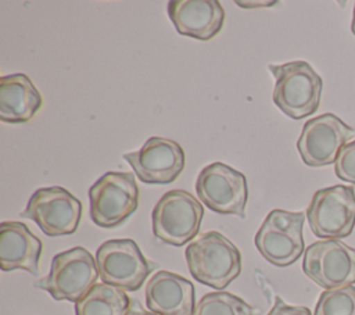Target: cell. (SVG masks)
Segmentation results:
<instances>
[{"label": "cell", "mask_w": 355, "mask_h": 315, "mask_svg": "<svg viewBox=\"0 0 355 315\" xmlns=\"http://www.w3.org/2000/svg\"><path fill=\"white\" fill-rule=\"evenodd\" d=\"M334 172L338 179L355 185V140L341 148L334 162Z\"/></svg>", "instance_id": "44dd1931"}, {"label": "cell", "mask_w": 355, "mask_h": 315, "mask_svg": "<svg viewBox=\"0 0 355 315\" xmlns=\"http://www.w3.org/2000/svg\"><path fill=\"white\" fill-rule=\"evenodd\" d=\"M168 17L176 31L197 40H211L225 22V10L218 0H171Z\"/></svg>", "instance_id": "5bb4252c"}, {"label": "cell", "mask_w": 355, "mask_h": 315, "mask_svg": "<svg viewBox=\"0 0 355 315\" xmlns=\"http://www.w3.org/2000/svg\"><path fill=\"white\" fill-rule=\"evenodd\" d=\"M96 262L103 283L125 291L139 290L155 268L132 239L104 241L96 251Z\"/></svg>", "instance_id": "52a82bcc"}, {"label": "cell", "mask_w": 355, "mask_h": 315, "mask_svg": "<svg viewBox=\"0 0 355 315\" xmlns=\"http://www.w3.org/2000/svg\"><path fill=\"white\" fill-rule=\"evenodd\" d=\"M193 315H255V309L232 293L214 291L202 296Z\"/></svg>", "instance_id": "d6986e66"}, {"label": "cell", "mask_w": 355, "mask_h": 315, "mask_svg": "<svg viewBox=\"0 0 355 315\" xmlns=\"http://www.w3.org/2000/svg\"><path fill=\"white\" fill-rule=\"evenodd\" d=\"M304 273L324 290L355 283V247L338 239L309 244L302 259Z\"/></svg>", "instance_id": "8fae6325"}, {"label": "cell", "mask_w": 355, "mask_h": 315, "mask_svg": "<svg viewBox=\"0 0 355 315\" xmlns=\"http://www.w3.org/2000/svg\"><path fill=\"white\" fill-rule=\"evenodd\" d=\"M313 315H355V286L324 290Z\"/></svg>", "instance_id": "ffe728a7"}, {"label": "cell", "mask_w": 355, "mask_h": 315, "mask_svg": "<svg viewBox=\"0 0 355 315\" xmlns=\"http://www.w3.org/2000/svg\"><path fill=\"white\" fill-rule=\"evenodd\" d=\"M355 136V130L337 115L326 112L311 118L302 126L297 148L308 167L334 164L341 148Z\"/></svg>", "instance_id": "7c38bea8"}, {"label": "cell", "mask_w": 355, "mask_h": 315, "mask_svg": "<svg viewBox=\"0 0 355 315\" xmlns=\"http://www.w3.org/2000/svg\"><path fill=\"white\" fill-rule=\"evenodd\" d=\"M98 268L96 258L85 247H72L51 259L46 278L35 282V287L46 290L54 300L78 303L97 284Z\"/></svg>", "instance_id": "3957f363"}, {"label": "cell", "mask_w": 355, "mask_h": 315, "mask_svg": "<svg viewBox=\"0 0 355 315\" xmlns=\"http://www.w3.org/2000/svg\"><path fill=\"white\" fill-rule=\"evenodd\" d=\"M146 305L158 315H193L194 286L178 273L158 271L146 284Z\"/></svg>", "instance_id": "9a60e30c"}, {"label": "cell", "mask_w": 355, "mask_h": 315, "mask_svg": "<svg viewBox=\"0 0 355 315\" xmlns=\"http://www.w3.org/2000/svg\"><path fill=\"white\" fill-rule=\"evenodd\" d=\"M43 104L33 82L21 72L0 78V119L8 124L31 121Z\"/></svg>", "instance_id": "e0dca14e"}, {"label": "cell", "mask_w": 355, "mask_h": 315, "mask_svg": "<svg viewBox=\"0 0 355 315\" xmlns=\"http://www.w3.org/2000/svg\"><path fill=\"white\" fill-rule=\"evenodd\" d=\"M42 248V240L35 236L25 223L17 221L0 223L1 271L24 269L32 275H37Z\"/></svg>", "instance_id": "2e32d148"}, {"label": "cell", "mask_w": 355, "mask_h": 315, "mask_svg": "<svg viewBox=\"0 0 355 315\" xmlns=\"http://www.w3.org/2000/svg\"><path fill=\"white\" fill-rule=\"evenodd\" d=\"M29 218L51 237L76 232L82 218V203L61 186L37 189L19 214Z\"/></svg>", "instance_id": "30bf717a"}, {"label": "cell", "mask_w": 355, "mask_h": 315, "mask_svg": "<svg viewBox=\"0 0 355 315\" xmlns=\"http://www.w3.org/2000/svg\"><path fill=\"white\" fill-rule=\"evenodd\" d=\"M126 315H158V314H154V312H151V311H144L141 307H140V304L137 303V301H132V304H130V308H129V311H128V314Z\"/></svg>", "instance_id": "603a6c76"}, {"label": "cell", "mask_w": 355, "mask_h": 315, "mask_svg": "<svg viewBox=\"0 0 355 315\" xmlns=\"http://www.w3.org/2000/svg\"><path fill=\"white\" fill-rule=\"evenodd\" d=\"M90 218L105 229L123 223L139 205V187L133 172L110 171L89 189Z\"/></svg>", "instance_id": "277c9868"}, {"label": "cell", "mask_w": 355, "mask_h": 315, "mask_svg": "<svg viewBox=\"0 0 355 315\" xmlns=\"http://www.w3.org/2000/svg\"><path fill=\"white\" fill-rule=\"evenodd\" d=\"M351 31L355 35V7H354V15H352V24H351Z\"/></svg>", "instance_id": "cb8c5ba5"}, {"label": "cell", "mask_w": 355, "mask_h": 315, "mask_svg": "<svg viewBox=\"0 0 355 315\" xmlns=\"http://www.w3.org/2000/svg\"><path fill=\"white\" fill-rule=\"evenodd\" d=\"M140 182L147 185H168L179 178L184 168L182 146L166 137L151 136L137 150L123 154Z\"/></svg>", "instance_id": "4fadbf2b"}, {"label": "cell", "mask_w": 355, "mask_h": 315, "mask_svg": "<svg viewBox=\"0 0 355 315\" xmlns=\"http://www.w3.org/2000/svg\"><path fill=\"white\" fill-rule=\"evenodd\" d=\"M184 255L191 276L216 290L227 287L241 272L239 248L216 230L205 232L191 241Z\"/></svg>", "instance_id": "6da1fadb"}, {"label": "cell", "mask_w": 355, "mask_h": 315, "mask_svg": "<svg viewBox=\"0 0 355 315\" xmlns=\"http://www.w3.org/2000/svg\"><path fill=\"white\" fill-rule=\"evenodd\" d=\"M312 233L319 239H344L355 228V190L352 186H330L315 191L306 208Z\"/></svg>", "instance_id": "ba28073f"}, {"label": "cell", "mask_w": 355, "mask_h": 315, "mask_svg": "<svg viewBox=\"0 0 355 315\" xmlns=\"http://www.w3.org/2000/svg\"><path fill=\"white\" fill-rule=\"evenodd\" d=\"M132 300L125 290L97 283L90 291L75 304L76 315H126Z\"/></svg>", "instance_id": "ac0fdd59"}, {"label": "cell", "mask_w": 355, "mask_h": 315, "mask_svg": "<svg viewBox=\"0 0 355 315\" xmlns=\"http://www.w3.org/2000/svg\"><path fill=\"white\" fill-rule=\"evenodd\" d=\"M202 216L204 207L191 193L173 189L153 210V233L166 244L182 247L198 235Z\"/></svg>", "instance_id": "5b68a950"}, {"label": "cell", "mask_w": 355, "mask_h": 315, "mask_svg": "<svg viewBox=\"0 0 355 315\" xmlns=\"http://www.w3.org/2000/svg\"><path fill=\"white\" fill-rule=\"evenodd\" d=\"M266 315H312V312L308 307L288 305L280 297H276L272 309Z\"/></svg>", "instance_id": "7402d4cb"}, {"label": "cell", "mask_w": 355, "mask_h": 315, "mask_svg": "<svg viewBox=\"0 0 355 315\" xmlns=\"http://www.w3.org/2000/svg\"><path fill=\"white\" fill-rule=\"evenodd\" d=\"M275 78L273 103L291 119H302L316 112L320 104L323 82L309 62L298 60L270 64Z\"/></svg>", "instance_id": "7a4b0ae2"}, {"label": "cell", "mask_w": 355, "mask_h": 315, "mask_svg": "<svg viewBox=\"0 0 355 315\" xmlns=\"http://www.w3.org/2000/svg\"><path fill=\"white\" fill-rule=\"evenodd\" d=\"M196 191L209 210L223 215L245 218L247 179L244 173L225 162L216 161L207 165L197 176Z\"/></svg>", "instance_id": "9c48e42d"}, {"label": "cell", "mask_w": 355, "mask_h": 315, "mask_svg": "<svg viewBox=\"0 0 355 315\" xmlns=\"http://www.w3.org/2000/svg\"><path fill=\"white\" fill-rule=\"evenodd\" d=\"M304 212L272 210L259 226L254 243L261 255L276 266L294 264L304 253Z\"/></svg>", "instance_id": "8992f818"}]
</instances>
